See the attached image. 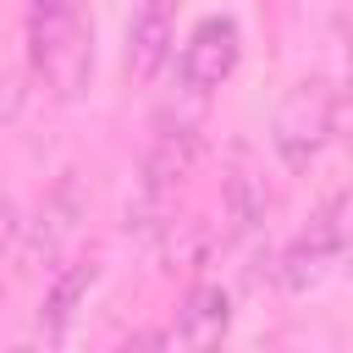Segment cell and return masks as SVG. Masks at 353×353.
Segmentation results:
<instances>
[{
  "mask_svg": "<svg viewBox=\"0 0 353 353\" xmlns=\"http://www.w3.org/2000/svg\"><path fill=\"white\" fill-rule=\"evenodd\" d=\"M28 66L55 99H77L94 77V28L77 0H28Z\"/></svg>",
  "mask_w": 353,
  "mask_h": 353,
  "instance_id": "1",
  "label": "cell"
},
{
  "mask_svg": "<svg viewBox=\"0 0 353 353\" xmlns=\"http://www.w3.org/2000/svg\"><path fill=\"white\" fill-rule=\"evenodd\" d=\"M336 121H342V94L331 88V83H298L287 99H281V110H276V127H270V138H276V154L287 160V171H303L331 138H336Z\"/></svg>",
  "mask_w": 353,
  "mask_h": 353,
  "instance_id": "2",
  "label": "cell"
},
{
  "mask_svg": "<svg viewBox=\"0 0 353 353\" xmlns=\"http://www.w3.org/2000/svg\"><path fill=\"white\" fill-rule=\"evenodd\" d=\"M347 199L342 193H331L325 204H320V215L287 243V254H281V287L287 292H314L331 270H336V259H342V248H347Z\"/></svg>",
  "mask_w": 353,
  "mask_h": 353,
  "instance_id": "3",
  "label": "cell"
},
{
  "mask_svg": "<svg viewBox=\"0 0 353 353\" xmlns=\"http://www.w3.org/2000/svg\"><path fill=\"white\" fill-rule=\"evenodd\" d=\"M237 61H243V33H237V22H232V17H204V22L188 33L182 55H176V77H182V88L210 94V88H221V83L237 72Z\"/></svg>",
  "mask_w": 353,
  "mask_h": 353,
  "instance_id": "4",
  "label": "cell"
},
{
  "mask_svg": "<svg viewBox=\"0 0 353 353\" xmlns=\"http://www.w3.org/2000/svg\"><path fill=\"white\" fill-rule=\"evenodd\" d=\"M83 215H88V199H83V182H77V171H61V176H55V188L44 193V204H39V232H33V243H28V254H33L39 265H50V259H61V254H66V243L77 237V226H83Z\"/></svg>",
  "mask_w": 353,
  "mask_h": 353,
  "instance_id": "5",
  "label": "cell"
},
{
  "mask_svg": "<svg viewBox=\"0 0 353 353\" xmlns=\"http://www.w3.org/2000/svg\"><path fill=\"white\" fill-rule=\"evenodd\" d=\"M176 0H143V11L127 28V72L138 83H154L176 50Z\"/></svg>",
  "mask_w": 353,
  "mask_h": 353,
  "instance_id": "6",
  "label": "cell"
},
{
  "mask_svg": "<svg viewBox=\"0 0 353 353\" xmlns=\"http://www.w3.org/2000/svg\"><path fill=\"white\" fill-rule=\"evenodd\" d=\"M193 165H199V132H193L188 121L160 127L154 143H149V160H143V193H149L154 204L171 199V193L193 176Z\"/></svg>",
  "mask_w": 353,
  "mask_h": 353,
  "instance_id": "7",
  "label": "cell"
},
{
  "mask_svg": "<svg viewBox=\"0 0 353 353\" xmlns=\"http://www.w3.org/2000/svg\"><path fill=\"white\" fill-rule=\"evenodd\" d=\"M94 281H99V259H72V265L55 270V281H50V292H44V303H39V331H44L50 342H61V336L72 331V320H77V309L88 303Z\"/></svg>",
  "mask_w": 353,
  "mask_h": 353,
  "instance_id": "8",
  "label": "cell"
},
{
  "mask_svg": "<svg viewBox=\"0 0 353 353\" xmlns=\"http://www.w3.org/2000/svg\"><path fill=\"white\" fill-rule=\"evenodd\" d=\"M226 325H232V292H226L221 281H199V287L182 298V309H176V336H182L188 347L221 342Z\"/></svg>",
  "mask_w": 353,
  "mask_h": 353,
  "instance_id": "9",
  "label": "cell"
},
{
  "mask_svg": "<svg viewBox=\"0 0 353 353\" xmlns=\"http://www.w3.org/2000/svg\"><path fill=\"white\" fill-rule=\"evenodd\" d=\"M17 237H22V215H17V204H11V199H0V265L11 259Z\"/></svg>",
  "mask_w": 353,
  "mask_h": 353,
  "instance_id": "10",
  "label": "cell"
},
{
  "mask_svg": "<svg viewBox=\"0 0 353 353\" xmlns=\"http://www.w3.org/2000/svg\"><path fill=\"white\" fill-rule=\"evenodd\" d=\"M11 110H17V83H11V77H0V121H6Z\"/></svg>",
  "mask_w": 353,
  "mask_h": 353,
  "instance_id": "11",
  "label": "cell"
}]
</instances>
